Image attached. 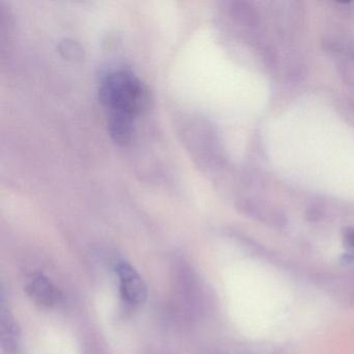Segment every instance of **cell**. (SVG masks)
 Here are the masks:
<instances>
[{"instance_id": "obj_4", "label": "cell", "mask_w": 354, "mask_h": 354, "mask_svg": "<svg viewBox=\"0 0 354 354\" xmlns=\"http://www.w3.org/2000/svg\"><path fill=\"white\" fill-rule=\"evenodd\" d=\"M234 19L242 26H256L259 24V15L256 10L246 3H236L233 6Z\"/></svg>"}, {"instance_id": "obj_3", "label": "cell", "mask_w": 354, "mask_h": 354, "mask_svg": "<svg viewBox=\"0 0 354 354\" xmlns=\"http://www.w3.org/2000/svg\"><path fill=\"white\" fill-rule=\"evenodd\" d=\"M26 292L28 297L37 304L45 308H51L61 299L59 289L40 273L32 274L26 285Z\"/></svg>"}, {"instance_id": "obj_1", "label": "cell", "mask_w": 354, "mask_h": 354, "mask_svg": "<svg viewBox=\"0 0 354 354\" xmlns=\"http://www.w3.org/2000/svg\"><path fill=\"white\" fill-rule=\"evenodd\" d=\"M100 98L109 111V130L120 145L131 140L136 115L147 107L149 101L146 86L126 70L111 72L100 84Z\"/></svg>"}, {"instance_id": "obj_2", "label": "cell", "mask_w": 354, "mask_h": 354, "mask_svg": "<svg viewBox=\"0 0 354 354\" xmlns=\"http://www.w3.org/2000/svg\"><path fill=\"white\" fill-rule=\"evenodd\" d=\"M122 297L131 306L144 304L148 289L140 273L128 263H121L117 269Z\"/></svg>"}, {"instance_id": "obj_5", "label": "cell", "mask_w": 354, "mask_h": 354, "mask_svg": "<svg viewBox=\"0 0 354 354\" xmlns=\"http://www.w3.org/2000/svg\"><path fill=\"white\" fill-rule=\"evenodd\" d=\"M344 248L345 259L349 262L354 261V227H348L344 233Z\"/></svg>"}]
</instances>
